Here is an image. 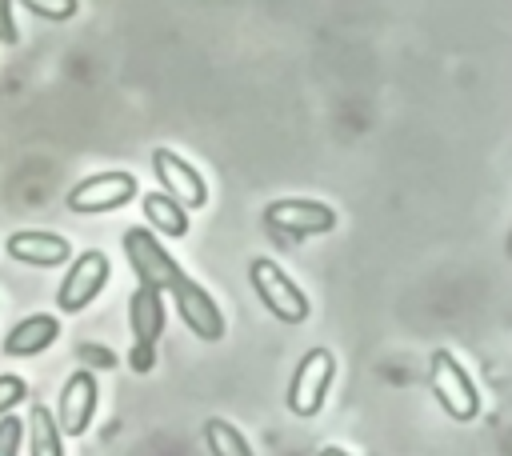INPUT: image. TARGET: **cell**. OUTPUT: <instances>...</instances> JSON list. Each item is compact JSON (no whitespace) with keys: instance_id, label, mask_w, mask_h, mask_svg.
I'll list each match as a JSON object with an SVG mask.
<instances>
[{"instance_id":"7a4b0ae2","label":"cell","mask_w":512,"mask_h":456,"mask_svg":"<svg viewBox=\"0 0 512 456\" xmlns=\"http://www.w3.org/2000/svg\"><path fill=\"white\" fill-rule=\"evenodd\" d=\"M248 272H252L256 296L268 304V312H272L276 320H284V324H304V320H308V296L296 288V280H292L276 260L256 256Z\"/></svg>"},{"instance_id":"ba28073f","label":"cell","mask_w":512,"mask_h":456,"mask_svg":"<svg viewBox=\"0 0 512 456\" xmlns=\"http://www.w3.org/2000/svg\"><path fill=\"white\" fill-rule=\"evenodd\" d=\"M96 400H100V392H96V376L88 372V368H76L68 380H64V388H60V404H56V428L64 432V436H84L88 432V424H92V416H96Z\"/></svg>"},{"instance_id":"8992f818","label":"cell","mask_w":512,"mask_h":456,"mask_svg":"<svg viewBox=\"0 0 512 456\" xmlns=\"http://www.w3.org/2000/svg\"><path fill=\"white\" fill-rule=\"evenodd\" d=\"M104 284H108V256H104L100 248L80 252V256L72 260V268L64 272L60 288H56V304H60L64 312H80V308H88V304L100 296Z\"/></svg>"},{"instance_id":"7c38bea8","label":"cell","mask_w":512,"mask_h":456,"mask_svg":"<svg viewBox=\"0 0 512 456\" xmlns=\"http://www.w3.org/2000/svg\"><path fill=\"white\" fill-rule=\"evenodd\" d=\"M128 324H132V336H136V348H152L164 332V296L160 288H148L140 284L128 300Z\"/></svg>"},{"instance_id":"30bf717a","label":"cell","mask_w":512,"mask_h":456,"mask_svg":"<svg viewBox=\"0 0 512 456\" xmlns=\"http://www.w3.org/2000/svg\"><path fill=\"white\" fill-rule=\"evenodd\" d=\"M172 296H176L180 320L192 328V336H200V340H220L224 336V312H220V304L196 280L180 276L176 288H172Z\"/></svg>"},{"instance_id":"44dd1931","label":"cell","mask_w":512,"mask_h":456,"mask_svg":"<svg viewBox=\"0 0 512 456\" xmlns=\"http://www.w3.org/2000/svg\"><path fill=\"white\" fill-rule=\"evenodd\" d=\"M152 368V348H132V372H148Z\"/></svg>"},{"instance_id":"4fadbf2b","label":"cell","mask_w":512,"mask_h":456,"mask_svg":"<svg viewBox=\"0 0 512 456\" xmlns=\"http://www.w3.org/2000/svg\"><path fill=\"white\" fill-rule=\"evenodd\" d=\"M56 336H60V320H56V316H48V312H36V316L20 320V324L8 332L4 352H8V356H36V352L52 348V344H56Z\"/></svg>"},{"instance_id":"9c48e42d","label":"cell","mask_w":512,"mask_h":456,"mask_svg":"<svg viewBox=\"0 0 512 456\" xmlns=\"http://www.w3.org/2000/svg\"><path fill=\"white\" fill-rule=\"evenodd\" d=\"M152 172H156L160 188H164L176 204H184V208H204V200H208L204 176H200L192 164H184L172 148H156V152H152Z\"/></svg>"},{"instance_id":"8fae6325","label":"cell","mask_w":512,"mask_h":456,"mask_svg":"<svg viewBox=\"0 0 512 456\" xmlns=\"http://www.w3.org/2000/svg\"><path fill=\"white\" fill-rule=\"evenodd\" d=\"M8 256L20 260V264H40V268H52V264H64L72 256V244L56 232H40V228H24V232H12L8 236Z\"/></svg>"},{"instance_id":"ac0fdd59","label":"cell","mask_w":512,"mask_h":456,"mask_svg":"<svg viewBox=\"0 0 512 456\" xmlns=\"http://www.w3.org/2000/svg\"><path fill=\"white\" fill-rule=\"evenodd\" d=\"M20 440H24V424L16 416H0V456H16L20 452Z\"/></svg>"},{"instance_id":"d6986e66","label":"cell","mask_w":512,"mask_h":456,"mask_svg":"<svg viewBox=\"0 0 512 456\" xmlns=\"http://www.w3.org/2000/svg\"><path fill=\"white\" fill-rule=\"evenodd\" d=\"M24 396H28V384H24L20 376H0V416L12 412Z\"/></svg>"},{"instance_id":"e0dca14e","label":"cell","mask_w":512,"mask_h":456,"mask_svg":"<svg viewBox=\"0 0 512 456\" xmlns=\"http://www.w3.org/2000/svg\"><path fill=\"white\" fill-rule=\"evenodd\" d=\"M32 16H44V20H72L76 16V0H20Z\"/></svg>"},{"instance_id":"9a60e30c","label":"cell","mask_w":512,"mask_h":456,"mask_svg":"<svg viewBox=\"0 0 512 456\" xmlns=\"http://www.w3.org/2000/svg\"><path fill=\"white\" fill-rule=\"evenodd\" d=\"M144 216L160 236H184L188 232V208L176 204L168 192H148L144 196Z\"/></svg>"},{"instance_id":"ffe728a7","label":"cell","mask_w":512,"mask_h":456,"mask_svg":"<svg viewBox=\"0 0 512 456\" xmlns=\"http://www.w3.org/2000/svg\"><path fill=\"white\" fill-rule=\"evenodd\" d=\"M8 4H12V0H0V40H4V44H12V40H16V28H12V16H8Z\"/></svg>"},{"instance_id":"3957f363","label":"cell","mask_w":512,"mask_h":456,"mask_svg":"<svg viewBox=\"0 0 512 456\" xmlns=\"http://www.w3.org/2000/svg\"><path fill=\"white\" fill-rule=\"evenodd\" d=\"M264 224L272 236H280V244L300 240V236H316L328 232L336 224V212L324 200H304V196H288V200H272L264 208Z\"/></svg>"},{"instance_id":"277c9868","label":"cell","mask_w":512,"mask_h":456,"mask_svg":"<svg viewBox=\"0 0 512 456\" xmlns=\"http://www.w3.org/2000/svg\"><path fill=\"white\" fill-rule=\"evenodd\" d=\"M120 244H124V256H128L132 272L140 276V284L164 292V288H176V280L184 276L180 264L168 256V248L160 244L156 232H148V228H128Z\"/></svg>"},{"instance_id":"5b68a950","label":"cell","mask_w":512,"mask_h":456,"mask_svg":"<svg viewBox=\"0 0 512 456\" xmlns=\"http://www.w3.org/2000/svg\"><path fill=\"white\" fill-rule=\"evenodd\" d=\"M332 352L328 348H312L304 352V360L296 364L292 380H288V408L296 416H316L324 408V396H328V384H332Z\"/></svg>"},{"instance_id":"6da1fadb","label":"cell","mask_w":512,"mask_h":456,"mask_svg":"<svg viewBox=\"0 0 512 456\" xmlns=\"http://www.w3.org/2000/svg\"><path fill=\"white\" fill-rule=\"evenodd\" d=\"M428 384H432V396L440 400V408H444L452 420L468 424V420H476V416H480V392H476L472 376L460 368V360H456L452 352H444V348H440V352H432Z\"/></svg>"},{"instance_id":"5bb4252c","label":"cell","mask_w":512,"mask_h":456,"mask_svg":"<svg viewBox=\"0 0 512 456\" xmlns=\"http://www.w3.org/2000/svg\"><path fill=\"white\" fill-rule=\"evenodd\" d=\"M24 440H28V456H64L60 428H56V420H52V412H48L44 404H32V408H28Z\"/></svg>"},{"instance_id":"52a82bcc","label":"cell","mask_w":512,"mask_h":456,"mask_svg":"<svg viewBox=\"0 0 512 456\" xmlns=\"http://www.w3.org/2000/svg\"><path fill=\"white\" fill-rule=\"evenodd\" d=\"M132 196H136L132 172H96V176H84L68 192V208L72 212H112V208L128 204Z\"/></svg>"},{"instance_id":"2e32d148","label":"cell","mask_w":512,"mask_h":456,"mask_svg":"<svg viewBox=\"0 0 512 456\" xmlns=\"http://www.w3.org/2000/svg\"><path fill=\"white\" fill-rule=\"evenodd\" d=\"M204 440H208V452H212V456H256L252 444L244 440V432H240L236 424L220 420V416H212V420L204 424Z\"/></svg>"},{"instance_id":"7402d4cb","label":"cell","mask_w":512,"mask_h":456,"mask_svg":"<svg viewBox=\"0 0 512 456\" xmlns=\"http://www.w3.org/2000/svg\"><path fill=\"white\" fill-rule=\"evenodd\" d=\"M320 456H348L344 448H320Z\"/></svg>"}]
</instances>
